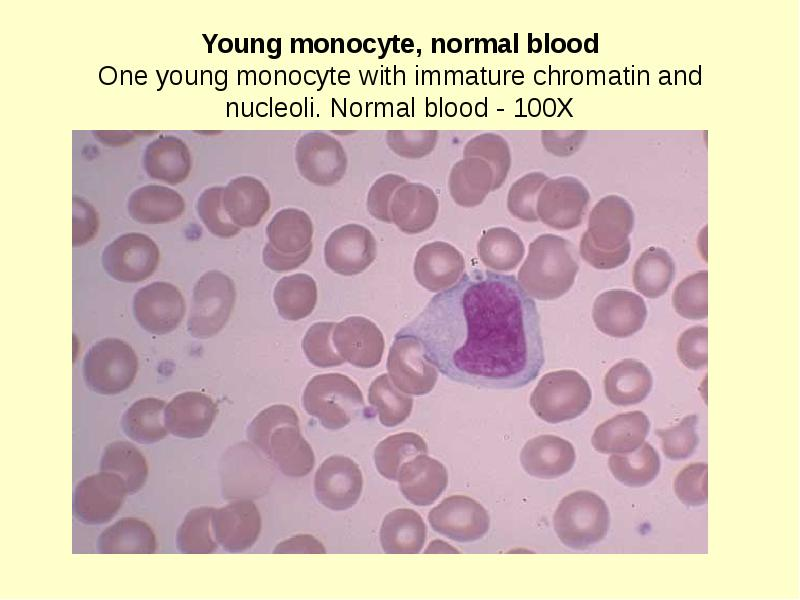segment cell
<instances>
[{"label": "cell", "mask_w": 800, "mask_h": 600, "mask_svg": "<svg viewBox=\"0 0 800 600\" xmlns=\"http://www.w3.org/2000/svg\"><path fill=\"white\" fill-rule=\"evenodd\" d=\"M325 548L321 542H319L315 537L312 535H297L290 539H287L280 544L274 550V553H315L321 554L325 553Z\"/></svg>", "instance_id": "cell-48"}, {"label": "cell", "mask_w": 800, "mask_h": 600, "mask_svg": "<svg viewBox=\"0 0 800 600\" xmlns=\"http://www.w3.org/2000/svg\"><path fill=\"white\" fill-rule=\"evenodd\" d=\"M578 269L571 242L554 234H543L530 243L527 258L518 272V283L533 298L555 300L572 287Z\"/></svg>", "instance_id": "cell-3"}, {"label": "cell", "mask_w": 800, "mask_h": 600, "mask_svg": "<svg viewBox=\"0 0 800 600\" xmlns=\"http://www.w3.org/2000/svg\"><path fill=\"white\" fill-rule=\"evenodd\" d=\"M214 508L200 507L189 511L178 528L176 543L186 554H210L218 548L212 518Z\"/></svg>", "instance_id": "cell-39"}, {"label": "cell", "mask_w": 800, "mask_h": 600, "mask_svg": "<svg viewBox=\"0 0 800 600\" xmlns=\"http://www.w3.org/2000/svg\"><path fill=\"white\" fill-rule=\"evenodd\" d=\"M269 242L263 249V262L276 272L298 268L312 251L313 228L309 217L302 211H280L267 227Z\"/></svg>", "instance_id": "cell-8"}, {"label": "cell", "mask_w": 800, "mask_h": 600, "mask_svg": "<svg viewBox=\"0 0 800 600\" xmlns=\"http://www.w3.org/2000/svg\"><path fill=\"white\" fill-rule=\"evenodd\" d=\"M575 458L573 445L555 435H541L528 440L520 453L523 469L541 479H553L569 472Z\"/></svg>", "instance_id": "cell-24"}, {"label": "cell", "mask_w": 800, "mask_h": 600, "mask_svg": "<svg viewBox=\"0 0 800 600\" xmlns=\"http://www.w3.org/2000/svg\"><path fill=\"white\" fill-rule=\"evenodd\" d=\"M159 262L155 242L141 233L124 234L110 243L102 253V265L113 279L135 283L149 278Z\"/></svg>", "instance_id": "cell-12"}, {"label": "cell", "mask_w": 800, "mask_h": 600, "mask_svg": "<svg viewBox=\"0 0 800 600\" xmlns=\"http://www.w3.org/2000/svg\"><path fill=\"white\" fill-rule=\"evenodd\" d=\"M279 315L291 321L309 316L317 302V286L314 279L298 273L280 279L273 293Z\"/></svg>", "instance_id": "cell-30"}, {"label": "cell", "mask_w": 800, "mask_h": 600, "mask_svg": "<svg viewBox=\"0 0 800 600\" xmlns=\"http://www.w3.org/2000/svg\"><path fill=\"white\" fill-rule=\"evenodd\" d=\"M183 202L174 192L160 189L139 191L131 198L130 212L143 223H163L177 218Z\"/></svg>", "instance_id": "cell-40"}, {"label": "cell", "mask_w": 800, "mask_h": 600, "mask_svg": "<svg viewBox=\"0 0 800 600\" xmlns=\"http://www.w3.org/2000/svg\"><path fill=\"white\" fill-rule=\"evenodd\" d=\"M633 226V212L624 199L616 196L602 199L592 210L588 230L582 235L581 257L597 269L624 264L630 255L628 236Z\"/></svg>", "instance_id": "cell-4"}, {"label": "cell", "mask_w": 800, "mask_h": 600, "mask_svg": "<svg viewBox=\"0 0 800 600\" xmlns=\"http://www.w3.org/2000/svg\"><path fill=\"white\" fill-rule=\"evenodd\" d=\"M217 196L213 192L206 193L199 201V213L211 233L221 238H231L240 229L222 216Z\"/></svg>", "instance_id": "cell-47"}, {"label": "cell", "mask_w": 800, "mask_h": 600, "mask_svg": "<svg viewBox=\"0 0 800 600\" xmlns=\"http://www.w3.org/2000/svg\"><path fill=\"white\" fill-rule=\"evenodd\" d=\"M708 329L704 326L692 327L682 333L677 343L680 361L689 369L706 367L708 361Z\"/></svg>", "instance_id": "cell-46"}, {"label": "cell", "mask_w": 800, "mask_h": 600, "mask_svg": "<svg viewBox=\"0 0 800 600\" xmlns=\"http://www.w3.org/2000/svg\"><path fill=\"white\" fill-rule=\"evenodd\" d=\"M227 211L234 222L242 227H252L259 223L269 207L267 193L257 187H235L230 191Z\"/></svg>", "instance_id": "cell-42"}, {"label": "cell", "mask_w": 800, "mask_h": 600, "mask_svg": "<svg viewBox=\"0 0 800 600\" xmlns=\"http://www.w3.org/2000/svg\"><path fill=\"white\" fill-rule=\"evenodd\" d=\"M397 481L401 493L410 503L428 506L445 491L448 473L440 461L420 454L402 465Z\"/></svg>", "instance_id": "cell-23"}, {"label": "cell", "mask_w": 800, "mask_h": 600, "mask_svg": "<svg viewBox=\"0 0 800 600\" xmlns=\"http://www.w3.org/2000/svg\"><path fill=\"white\" fill-rule=\"evenodd\" d=\"M482 263L497 271L513 270L524 256V244L512 230L504 227L486 231L477 245Z\"/></svg>", "instance_id": "cell-34"}, {"label": "cell", "mask_w": 800, "mask_h": 600, "mask_svg": "<svg viewBox=\"0 0 800 600\" xmlns=\"http://www.w3.org/2000/svg\"><path fill=\"white\" fill-rule=\"evenodd\" d=\"M166 403L157 398H143L133 403L123 414L122 428L132 440L151 444L164 439L167 428L164 420Z\"/></svg>", "instance_id": "cell-31"}, {"label": "cell", "mask_w": 800, "mask_h": 600, "mask_svg": "<svg viewBox=\"0 0 800 600\" xmlns=\"http://www.w3.org/2000/svg\"><path fill=\"white\" fill-rule=\"evenodd\" d=\"M649 428V419L641 411L619 414L595 429L591 443L603 454L628 453L644 442Z\"/></svg>", "instance_id": "cell-25"}, {"label": "cell", "mask_w": 800, "mask_h": 600, "mask_svg": "<svg viewBox=\"0 0 800 600\" xmlns=\"http://www.w3.org/2000/svg\"><path fill=\"white\" fill-rule=\"evenodd\" d=\"M362 488L360 468L349 457L330 456L316 471L315 496L328 509L342 511L351 508L359 500Z\"/></svg>", "instance_id": "cell-16"}, {"label": "cell", "mask_w": 800, "mask_h": 600, "mask_svg": "<svg viewBox=\"0 0 800 600\" xmlns=\"http://www.w3.org/2000/svg\"><path fill=\"white\" fill-rule=\"evenodd\" d=\"M697 423L698 417L689 415L674 427L656 431L666 457L671 460H683L694 452L698 444Z\"/></svg>", "instance_id": "cell-44"}, {"label": "cell", "mask_w": 800, "mask_h": 600, "mask_svg": "<svg viewBox=\"0 0 800 600\" xmlns=\"http://www.w3.org/2000/svg\"><path fill=\"white\" fill-rule=\"evenodd\" d=\"M156 538L150 526L133 517L122 518L99 536L98 550L103 554H151Z\"/></svg>", "instance_id": "cell-29"}, {"label": "cell", "mask_w": 800, "mask_h": 600, "mask_svg": "<svg viewBox=\"0 0 800 600\" xmlns=\"http://www.w3.org/2000/svg\"><path fill=\"white\" fill-rule=\"evenodd\" d=\"M100 471L120 476L126 484L128 494H134L146 482L148 465L136 446L127 441H115L105 447Z\"/></svg>", "instance_id": "cell-33"}, {"label": "cell", "mask_w": 800, "mask_h": 600, "mask_svg": "<svg viewBox=\"0 0 800 600\" xmlns=\"http://www.w3.org/2000/svg\"><path fill=\"white\" fill-rule=\"evenodd\" d=\"M426 540V526L412 509L400 508L388 513L381 525L380 542L387 554H417Z\"/></svg>", "instance_id": "cell-26"}, {"label": "cell", "mask_w": 800, "mask_h": 600, "mask_svg": "<svg viewBox=\"0 0 800 600\" xmlns=\"http://www.w3.org/2000/svg\"><path fill=\"white\" fill-rule=\"evenodd\" d=\"M464 269L460 251L441 241L422 246L414 261L416 280L431 292H440L456 284Z\"/></svg>", "instance_id": "cell-21"}, {"label": "cell", "mask_w": 800, "mask_h": 600, "mask_svg": "<svg viewBox=\"0 0 800 600\" xmlns=\"http://www.w3.org/2000/svg\"><path fill=\"white\" fill-rule=\"evenodd\" d=\"M138 359L133 348L116 338L94 344L83 361V377L87 386L100 394L112 395L126 390L133 382Z\"/></svg>", "instance_id": "cell-9"}, {"label": "cell", "mask_w": 800, "mask_h": 600, "mask_svg": "<svg viewBox=\"0 0 800 600\" xmlns=\"http://www.w3.org/2000/svg\"><path fill=\"white\" fill-rule=\"evenodd\" d=\"M399 333L417 337L443 375L478 388H521L545 362L534 300L513 275L489 270L464 273Z\"/></svg>", "instance_id": "cell-1"}, {"label": "cell", "mask_w": 800, "mask_h": 600, "mask_svg": "<svg viewBox=\"0 0 800 600\" xmlns=\"http://www.w3.org/2000/svg\"><path fill=\"white\" fill-rule=\"evenodd\" d=\"M218 409L207 395L189 391L177 395L165 407L167 430L180 438H199L211 428Z\"/></svg>", "instance_id": "cell-22"}, {"label": "cell", "mask_w": 800, "mask_h": 600, "mask_svg": "<svg viewBox=\"0 0 800 600\" xmlns=\"http://www.w3.org/2000/svg\"><path fill=\"white\" fill-rule=\"evenodd\" d=\"M302 402L306 412L330 430L341 429L358 418L365 404L358 385L339 373L314 376L304 389Z\"/></svg>", "instance_id": "cell-5"}, {"label": "cell", "mask_w": 800, "mask_h": 600, "mask_svg": "<svg viewBox=\"0 0 800 600\" xmlns=\"http://www.w3.org/2000/svg\"><path fill=\"white\" fill-rule=\"evenodd\" d=\"M591 402L586 379L574 370L546 373L530 396V406L543 421L556 424L580 416Z\"/></svg>", "instance_id": "cell-7"}, {"label": "cell", "mask_w": 800, "mask_h": 600, "mask_svg": "<svg viewBox=\"0 0 800 600\" xmlns=\"http://www.w3.org/2000/svg\"><path fill=\"white\" fill-rule=\"evenodd\" d=\"M332 341L339 355L360 368L377 366L384 352V337L376 324L361 316L348 317L335 325Z\"/></svg>", "instance_id": "cell-19"}, {"label": "cell", "mask_w": 800, "mask_h": 600, "mask_svg": "<svg viewBox=\"0 0 800 600\" xmlns=\"http://www.w3.org/2000/svg\"><path fill=\"white\" fill-rule=\"evenodd\" d=\"M608 464L613 476L630 487L647 485L660 470L659 455L647 442L631 452L612 455Z\"/></svg>", "instance_id": "cell-35"}, {"label": "cell", "mask_w": 800, "mask_h": 600, "mask_svg": "<svg viewBox=\"0 0 800 600\" xmlns=\"http://www.w3.org/2000/svg\"><path fill=\"white\" fill-rule=\"evenodd\" d=\"M674 274V262L666 250L650 247L641 254L634 265V287L648 298H658L665 294L674 279Z\"/></svg>", "instance_id": "cell-32"}, {"label": "cell", "mask_w": 800, "mask_h": 600, "mask_svg": "<svg viewBox=\"0 0 800 600\" xmlns=\"http://www.w3.org/2000/svg\"><path fill=\"white\" fill-rule=\"evenodd\" d=\"M427 452V444L420 435L403 432L382 440L375 448L374 460L381 476L395 481L405 462Z\"/></svg>", "instance_id": "cell-37"}, {"label": "cell", "mask_w": 800, "mask_h": 600, "mask_svg": "<svg viewBox=\"0 0 800 600\" xmlns=\"http://www.w3.org/2000/svg\"><path fill=\"white\" fill-rule=\"evenodd\" d=\"M368 400L375 408L379 421L386 427L404 422L411 414L413 399L400 391L388 374H381L371 383Z\"/></svg>", "instance_id": "cell-38"}, {"label": "cell", "mask_w": 800, "mask_h": 600, "mask_svg": "<svg viewBox=\"0 0 800 600\" xmlns=\"http://www.w3.org/2000/svg\"><path fill=\"white\" fill-rule=\"evenodd\" d=\"M708 466L704 462L692 463L677 475L674 488L678 499L688 506H699L708 498Z\"/></svg>", "instance_id": "cell-45"}, {"label": "cell", "mask_w": 800, "mask_h": 600, "mask_svg": "<svg viewBox=\"0 0 800 600\" xmlns=\"http://www.w3.org/2000/svg\"><path fill=\"white\" fill-rule=\"evenodd\" d=\"M126 494L124 480L114 473L100 471L88 476L75 489V516L88 525L107 523L120 510Z\"/></svg>", "instance_id": "cell-13"}, {"label": "cell", "mask_w": 800, "mask_h": 600, "mask_svg": "<svg viewBox=\"0 0 800 600\" xmlns=\"http://www.w3.org/2000/svg\"><path fill=\"white\" fill-rule=\"evenodd\" d=\"M652 384L648 368L635 359H624L615 364L604 379L606 396L617 406L640 403L648 396Z\"/></svg>", "instance_id": "cell-27"}, {"label": "cell", "mask_w": 800, "mask_h": 600, "mask_svg": "<svg viewBox=\"0 0 800 600\" xmlns=\"http://www.w3.org/2000/svg\"><path fill=\"white\" fill-rule=\"evenodd\" d=\"M610 523L605 501L590 491L565 496L553 516L560 541L571 549H587L605 538Z\"/></svg>", "instance_id": "cell-6"}, {"label": "cell", "mask_w": 800, "mask_h": 600, "mask_svg": "<svg viewBox=\"0 0 800 600\" xmlns=\"http://www.w3.org/2000/svg\"><path fill=\"white\" fill-rule=\"evenodd\" d=\"M428 520L435 532L461 543L481 539L490 526L485 508L465 495L445 498L429 512Z\"/></svg>", "instance_id": "cell-14"}, {"label": "cell", "mask_w": 800, "mask_h": 600, "mask_svg": "<svg viewBox=\"0 0 800 600\" xmlns=\"http://www.w3.org/2000/svg\"><path fill=\"white\" fill-rule=\"evenodd\" d=\"M248 439L289 477L309 474L315 463L314 452L299 429L293 408L283 404L262 410L247 429Z\"/></svg>", "instance_id": "cell-2"}, {"label": "cell", "mask_w": 800, "mask_h": 600, "mask_svg": "<svg viewBox=\"0 0 800 600\" xmlns=\"http://www.w3.org/2000/svg\"><path fill=\"white\" fill-rule=\"evenodd\" d=\"M387 370L393 384L410 395H424L435 386L438 372L423 354L417 337L397 333L387 358Z\"/></svg>", "instance_id": "cell-11"}, {"label": "cell", "mask_w": 800, "mask_h": 600, "mask_svg": "<svg viewBox=\"0 0 800 600\" xmlns=\"http://www.w3.org/2000/svg\"><path fill=\"white\" fill-rule=\"evenodd\" d=\"M592 316L597 329L602 333L625 338L643 327L647 309L639 295L628 290L614 289L596 298Z\"/></svg>", "instance_id": "cell-18"}, {"label": "cell", "mask_w": 800, "mask_h": 600, "mask_svg": "<svg viewBox=\"0 0 800 600\" xmlns=\"http://www.w3.org/2000/svg\"><path fill=\"white\" fill-rule=\"evenodd\" d=\"M335 325L334 322H317L306 332L302 348L311 364L328 368L340 366L345 362L333 345L332 334Z\"/></svg>", "instance_id": "cell-43"}, {"label": "cell", "mask_w": 800, "mask_h": 600, "mask_svg": "<svg viewBox=\"0 0 800 600\" xmlns=\"http://www.w3.org/2000/svg\"><path fill=\"white\" fill-rule=\"evenodd\" d=\"M588 202L587 192L578 186H558L546 191L539 200L541 220L559 230L578 226Z\"/></svg>", "instance_id": "cell-28"}, {"label": "cell", "mask_w": 800, "mask_h": 600, "mask_svg": "<svg viewBox=\"0 0 800 600\" xmlns=\"http://www.w3.org/2000/svg\"><path fill=\"white\" fill-rule=\"evenodd\" d=\"M376 254L374 236L367 228L356 224L335 230L324 247L327 266L343 276L360 274L373 263Z\"/></svg>", "instance_id": "cell-17"}, {"label": "cell", "mask_w": 800, "mask_h": 600, "mask_svg": "<svg viewBox=\"0 0 800 600\" xmlns=\"http://www.w3.org/2000/svg\"><path fill=\"white\" fill-rule=\"evenodd\" d=\"M215 539L228 552H242L257 541L261 517L256 505L238 500L215 509L212 518Z\"/></svg>", "instance_id": "cell-20"}, {"label": "cell", "mask_w": 800, "mask_h": 600, "mask_svg": "<svg viewBox=\"0 0 800 600\" xmlns=\"http://www.w3.org/2000/svg\"><path fill=\"white\" fill-rule=\"evenodd\" d=\"M437 208V200L428 190L408 189L394 202V222L405 233H419L433 224Z\"/></svg>", "instance_id": "cell-36"}, {"label": "cell", "mask_w": 800, "mask_h": 600, "mask_svg": "<svg viewBox=\"0 0 800 600\" xmlns=\"http://www.w3.org/2000/svg\"><path fill=\"white\" fill-rule=\"evenodd\" d=\"M708 272L699 271L686 277L674 290L673 304L676 312L687 319L699 320L708 314Z\"/></svg>", "instance_id": "cell-41"}, {"label": "cell", "mask_w": 800, "mask_h": 600, "mask_svg": "<svg viewBox=\"0 0 800 600\" xmlns=\"http://www.w3.org/2000/svg\"><path fill=\"white\" fill-rule=\"evenodd\" d=\"M236 298L234 282L218 270L203 274L193 288L192 307L187 321L190 335L209 338L225 326Z\"/></svg>", "instance_id": "cell-10"}, {"label": "cell", "mask_w": 800, "mask_h": 600, "mask_svg": "<svg viewBox=\"0 0 800 600\" xmlns=\"http://www.w3.org/2000/svg\"><path fill=\"white\" fill-rule=\"evenodd\" d=\"M133 312L140 326L151 334H167L178 327L185 314L180 290L167 282H153L140 288L133 300Z\"/></svg>", "instance_id": "cell-15"}]
</instances>
